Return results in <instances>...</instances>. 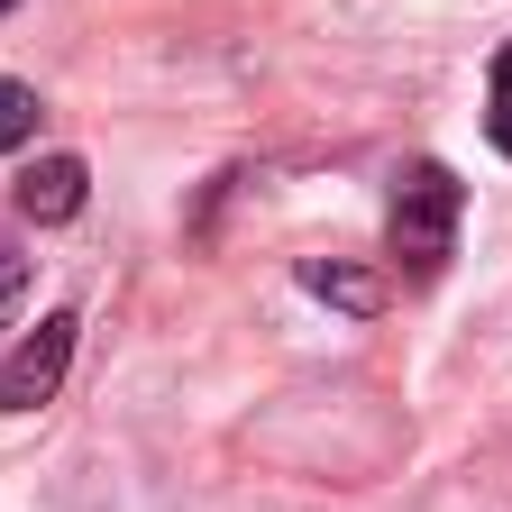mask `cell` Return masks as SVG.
Segmentation results:
<instances>
[{
    "label": "cell",
    "instance_id": "6da1fadb",
    "mask_svg": "<svg viewBox=\"0 0 512 512\" xmlns=\"http://www.w3.org/2000/svg\"><path fill=\"white\" fill-rule=\"evenodd\" d=\"M458 220H467V183L448 174L439 156L403 165L394 174V202H384V247H394V266L412 284H430L448 256H458Z\"/></svg>",
    "mask_w": 512,
    "mask_h": 512
},
{
    "label": "cell",
    "instance_id": "7a4b0ae2",
    "mask_svg": "<svg viewBox=\"0 0 512 512\" xmlns=\"http://www.w3.org/2000/svg\"><path fill=\"white\" fill-rule=\"evenodd\" d=\"M74 330L83 320L74 311H46L37 330L0 357V412H37V403H55L64 394V366H74Z\"/></svg>",
    "mask_w": 512,
    "mask_h": 512
},
{
    "label": "cell",
    "instance_id": "3957f363",
    "mask_svg": "<svg viewBox=\"0 0 512 512\" xmlns=\"http://www.w3.org/2000/svg\"><path fill=\"white\" fill-rule=\"evenodd\" d=\"M83 192H92V165L83 156H37L28 174H19V220H37V229H55V220H74L83 211Z\"/></svg>",
    "mask_w": 512,
    "mask_h": 512
},
{
    "label": "cell",
    "instance_id": "277c9868",
    "mask_svg": "<svg viewBox=\"0 0 512 512\" xmlns=\"http://www.w3.org/2000/svg\"><path fill=\"white\" fill-rule=\"evenodd\" d=\"M302 293H320L348 320H375L384 311V275L375 266H348V256H302Z\"/></svg>",
    "mask_w": 512,
    "mask_h": 512
},
{
    "label": "cell",
    "instance_id": "5b68a950",
    "mask_svg": "<svg viewBox=\"0 0 512 512\" xmlns=\"http://www.w3.org/2000/svg\"><path fill=\"white\" fill-rule=\"evenodd\" d=\"M37 119H46V101H37L28 83H10V74H0V156H19V147L37 138Z\"/></svg>",
    "mask_w": 512,
    "mask_h": 512
},
{
    "label": "cell",
    "instance_id": "8992f818",
    "mask_svg": "<svg viewBox=\"0 0 512 512\" xmlns=\"http://www.w3.org/2000/svg\"><path fill=\"white\" fill-rule=\"evenodd\" d=\"M485 138L512 156V46L494 55V74H485Z\"/></svg>",
    "mask_w": 512,
    "mask_h": 512
},
{
    "label": "cell",
    "instance_id": "52a82bcc",
    "mask_svg": "<svg viewBox=\"0 0 512 512\" xmlns=\"http://www.w3.org/2000/svg\"><path fill=\"white\" fill-rule=\"evenodd\" d=\"M19 302H28V256H19V238L0 229V330L19 320Z\"/></svg>",
    "mask_w": 512,
    "mask_h": 512
},
{
    "label": "cell",
    "instance_id": "ba28073f",
    "mask_svg": "<svg viewBox=\"0 0 512 512\" xmlns=\"http://www.w3.org/2000/svg\"><path fill=\"white\" fill-rule=\"evenodd\" d=\"M10 10H19V0H0V19H10Z\"/></svg>",
    "mask_w": 512,
    "mask_h": 512
}]
</instances>
